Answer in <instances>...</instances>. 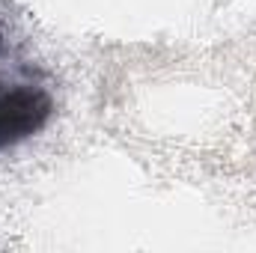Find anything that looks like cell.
Returning <instances> with one entry per match:
<instances>
[{"label":"cell","instance_id":"obj_1","mask_svg":"<svg viewBox=\"0 0 256 253\" xmlns=\"http://www.w3.org/2000/svg\"><path fill=\"white\" fill-rule=\"evenodd\" d=\"M54 116V98L33 84L0 86V149L39 134Z\"/></svg>","mask_w":256,"mask_h":253}]
</instances>
